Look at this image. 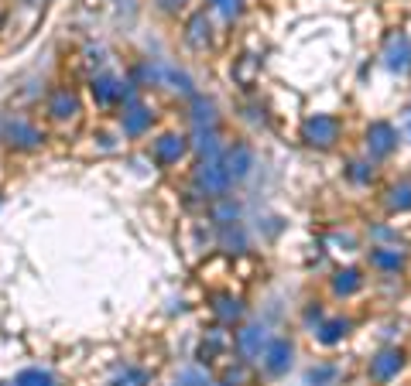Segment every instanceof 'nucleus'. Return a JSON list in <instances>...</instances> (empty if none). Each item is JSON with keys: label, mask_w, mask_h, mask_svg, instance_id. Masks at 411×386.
<instances>
[{"label": "nucleus", "mask_w": 411, "mask_h": 386, "mask_svg": "<svg viewBox=\"0 0 411 386\" xmlns=\"http://www.w3.org/2000/svg\"><path fill=\"white\" fill-rule=\"evenodd\" d=\"M234 185V178L226 171L223 157H202L196 168V192H202L206 198H223L226 188Z\"/></svg>", "instance_id": "nucleus-1"}, {"label": "nucleus", "mask_w": 411, "mask_h": 386, "mask_svg": "<svg viewBox=\"0 0 411 386\" xmlns=\"http://www.w3.org/2000/svg\"><path fill=\"white\" fill-rule=\"evenodd\" d=\"M4 137H7L11 147H21V151H31V147H38L41 140H45L38 127L31 120H24V116H11L4 123Z\"/></svg>", "instance_id": "nucleus-2"}, {"label": "nucleus", "mask_w": 411, "mask_h": 386, "mask_svg": "<svg viewBox=\"0 0 411 386\" xmlns=\"http://www.w3.org/2000/svg\"><path fill=\"white\" fill-rule=\"evenodd\" d=\"M302 137H305L312 147H333V140L339 137V123H336L333 116H312V120H305Z\"/></svg>", "instance_id": "nucleus-3"}, {"label": "nucleus", "mask_w": 411, "mask_h": 386, "mask_svg": "<svg viewBox=\"0 0 411 386\" xmlns=\"http://www.w3.org/2000/svg\"><path fill=\"white\" fill-rule=\"evenodd\" d=\"M268 346H271V335H268L264 325H247L243 331H236V348L247 359H261L268 352Z\"/></svg>", "instance_id": "nucleus-4"}, {"label": "nucleus", "mask_w": 411, "mask_h": 386, "mask_svg": "<svg viewBox=\"0 0 411 386\" xmlns=\"http://www.w3.org/2000/svg\"><path fill=\"white\" fill-rule=\"evenodd\" d=\"M185 137L182 134H161L155 140V147H151V154H155L158 164H178L182 161V154H185Z\"/></svg>", "instance_id": "nucleus-5"}, {"label": "nucleus", "mask_w": 411, "mask_h": 386, "mask_svg": "<svg viewBox=\"0 0 411 386\" xmlns=\"http://www.w3.org/2000/svg\"><path fill=\"white\" fill-rule=\"evenodd\" d=\"M261 363H264V369H268L271 376H281L285 369L292 366V342H288V339H271V346L261 356Z\"/></svg>", "instance_id": "nucleus-6"}, {"label": "nucleus", "mask_w": 411, "mask_h": 386, "mask_svg": "<svg viewBox=\"0 0 411 386\" xmlns=\"http://www.w3.org/2000/svg\"><path fill=\"white\" fill-rule=\"evenodd\" d=\"M223 164H226L230 178L240 181V178H247L251 168H254V154H251V147H247V144H234V147H226V151H223Z\"/></svg>", "instance_id": "nucleus-7"}, {"label": "nucleus", "mask_w": 411, "mask_h": 386, "mask_svg": "<svg viewBox=\"0 0 411 386\" xmlns=\"http://www.w3.org/2000/svg\"><path fill=\"white\" fill-rule=\"evenodd\" d=\"M394 140H398V134H394L391 123H373L371 130H367V147H371L373 157H388V154H391Z\"/></svg>", "instance_id": "nucleus-8"}, {"label": "nucleus", "mask_w": 411, "mask_h": 386, "mask_svg": "<svg viewBox=\"0 0 411 386\" xmlns=\"http://www.w3.org/2000/svg\"><path fill=\"white\" fill-rule=\"evenodd\" d=\"M401 366H405V356H401L398 348H384L377 359H371V376L377 383H384V380H391Z\"/></svg>", "instance_id": "nucleus-9"}, {"label": "nucleus", "mask_w": 411, "mask_h": 386, "mask_svg": "<svg viewBox=\"0 0 411 386\" xmlns=\"http://www.w3.org/2000/svg\"><path fill=\"white\" fill-rule=\"evenodd\" d=\"M151 120H155V113L148 110V106H127L124 110V120H120V127H124V134L127 137H141L148 127H151Z\"/></svg>", "instance_id": "nucleus-10"}, {"label": "nucleus", "mask_w": 411, "mask_h": 386, "mask_svg": "<svg viewBox=\"0 0 411 386\" xmlns=\"http://www.w3.org/2000/svg\"><path fill=\"white\" fill-rule=\"evenodd\" d=\"M48 113H52V120H72V116L79 113L76 93H69V89H55V93L48 96Z\"/></svg>", "instance_id": "nucleus-11"}, {"label": "nucleus", "mask_w": 411, "mask_h": 386, "mask_svg": "<svg viewBox=\"0 0 411 386\" xmlns=\"http://www.w3.org/2000/svg\"><path fill=\"white\" fill-rule=\"evenodd\" d=\"M120 96H124V82H117L114 76L93 79V99L99 106H114V103H120Z\"/></svg>", "instance_id": "nucleus-12"}, {"label": "nucleus", "mask_w": 411, "mask_h": 386, "mask_svg": "<svg viewBox=\"0 0 411 386\" xmlns=\"http://www.w3.org/2000/svg\"><path fill=\"white\" fill-rule=\"evenodd\" d=\"M408 65H411V38L408 35H398L388 45V69L391 72H405Z\"/></svg>", "instance_id": "nucleus-13"}, {"label": "nucleus", "mask_w": 411, "mask_h": 386, "mask_svg": "<svg viewBox=\"0 0 411 386\" xmlns=\"http://www.w3.org/2000/svg\"><path fill=\"white\" fill-rule=\"evenodd\" d=\"M192 127L196 130H216V113L209 99H202V96L192 99Z\"/></svg>", "instance_id": "nucleus-14"}, {"label": "nucleus", "mask_w": 411, "mask_h": 386, "mask_svg": "<svg viewBox=\"0 0 411 386\" xmlns=\"http://www.w3.org/2000/svg\"><path fill=\"white\" fill-rule=\"evenodd\" d=\"M206 41H209V21H206V14H196V18L189 21V45L202 48Z\"/></svg>", "instance_id": "nucleus-15"}, {"label": "nucleus", "mask_w": 411, "mask_h": 386, "mask_svg": "<svg viewBox=\"0 0 411 386\" xmlns=\"http://www.w3.org/2000/svg\"><path fill=\"white\" fill-rule=\"evenodd\" d=\"M213 311H216V318H223V322H236V318H240V301L230 297V294H219Z\"/></svg>", "instance_id": "nucleus-16"}, {"label": "nucleus", "mask_w": 411, "mask_h": 386, "mask_svg": "<svg viewBox=\"0 0 411 386\" xmlns=\"http://www.w3.org/2000/svg\"><path fill=\"white\" fill-rule=\"evenodd\" d=\"M14 386H55V380H52V373H45V369H24L18 380H14Z\"/></svg>", "instance_id": "nucleus-17"}, {"label": "nucleus", "mask_w": 411, "mask_h": 386, "mask_svg": "<svg viewBox=\"0 0 411 386\" xmlns=\"http://www.w3.org/2000/svg\"><path fill=\"white\" fill-rule=\"evenodd\" d=\"M346 329H350V322H343V318H336V322H326V325L319 329V339H322L326 346H333V342H339V339L346 335Z\"/></svg>", "instance_id": "nucleus-18"}, {"label": "nucleus", "mask_w": 411, "mask_h": 386, "mask_svg": "<svg viewBox=\"0 0 411 386\" xmlns=\"http://www.w3.org/2000/svg\"><path fill=\"white\" fill-rule=\"evenodd\" d=\"M371 263L373 267H380V271H398V267H401V253L398 250H373Z\"/></svg>", "instance_id": "nucleus-19"}, {"label": "nucleus", "mask_w": 411, "mask_h": 386, "mask_svg": "<svg viewBox=\"0 0 411 386\" xmlns=\"http://www.w3.org/2000/svg\"><path fill=\"white\" fill-rule=\"evenodd\" d=\"M356 288H360V273H356V271L336 273V280H333V290H336V294H353Z\"/></svg>", "instance_id": "nucleus-20"}, {"label": "nucleus", "mask_w": 411, "mask_h": 386, "mask_svg": "<svg viewBox=\"0 0 411 386\" xmlns=\"http://www.w3.org/2000/svg\"><path fill=\"white\" fill-rule=\"evenodd\" d=\"M223 246H234V250H243V246H247V236H243V229H240L236 222H230V226L223 229Z\"/></svg>", "instance_id": "nucleus-21"}, {"label": "nucleus", "mask_w": 411, "mask_h": 386, "mask_svg": "<svg viewBox=\"0 0 411 386\" xmlns=\"http://www.w3.org/2000/svg\"><path fill=\"white\" fill-rule=\"evenodd\" d=\"M236 215H240V205H236V202H223V205L213 212V219L219 226H230V222H236Z\"/></svg>", "instance_id": "nucleus-22"}, {"label": "nucleus", "mask_w": 411, "mask_h": 386, "mask_svg": "<svg viewBox=\"0 0 411 386\" xmlns=\"http://www.w3.org/2000/svg\"><path fill=\"white\" fill-rule=\"evenodd\" d=\"M391 209H411V181L398 185L391 192Z\"/></svg>", "instance_id": "nucleus-23"}, {"label": "nucleus", "mask_w": 411, "mask_h": 386, "mask_svg": "<svg viewBox=\"0 0 411 386\" xmlns=\"http://www.w3.org/2000/svg\"><path fill=\"white\" fill-rule=\"evenodd\" d=\"M333 376H336V369H333V366L312 369V373H309V386H326L329 380H333Z\"/></svg>", "instance_id": "nucleus-24"}, {"label": "nucleus", "mask_w": 411, "mask_h": 386, "mask_svg": "<svg viewBox=\"0 0 411 386\" xmlns=\"http://www.w3.org/2000/svg\"><path fill=\"white\" fill-rule=\"evenodd\" d=\"M209 4H213L223 18H236V14H240V0H209Z\"/></svg>", "instance_id": "nucleus-25"}, {"label": "nucleus", "mask_w": 411, "mask_h": 386, "mask_svg": "<svg viewBox=\"0 0 411 386\" xmlns=\"http://www.w3.org/2000/svg\"><path fill=\"white\" fill-rule=\"evenodd\" d=\"M144 373H137V369H127V376H120L117 380V386H144Z\"/></svg>", "instance_id": "nucleus-26"}, {"label": "nucleus", "mask_w": 411, "mask_h": 386, "mask_svg": "<svg viewBox=\"0 0 411 386\" xmlns=\"http://www.w3.org/2000/svg\"><path fill=\"white\" fill-rule=\"evenodd\" d=\"M175 386H206V380H202L199 373H182Z\"/></svg>", "instance_id": "nucleus-27"}, {"label": "nucleus", "mask_w": 411, "mask_h": 386, "mask_svg": "<svg viewBox=\"0 0 411 386\" xmlns=\"http://www.w3.org/2000/svg\"><path fill=\"white\" fill-rule=\"evenodd\" d=\"M350 168H353V178H356V181H363V178H367V171H363V164H350Z\"/></svg>", "instance_id": "nucleus-28"}, {"label": "nucleus", "mask_w": 411, "mask_h": 386, "mask_svg": "<svg viewBox=\"0 0 411 386\" xmlns=\"http://www.w3.org/2000/svg\"><path fill=\"white\" fill-rule=\"evenodd\" d=\"M158 4H161V7H165V11H175V7H182V4H178V0H158Z\"/></svg>", "instance_id": "nucleus-29"}, {"label": "nucleus", "mask_w": 411, "mask_h": 386, "mask_svg": "<svg viewBox=\"0 0 411 386\" xmlns=\"http://www.w3.org/2000/svg\"><path fill=\"white\" fill-rule=\"evenodd\" d=\"M408 130H411V113H408Z\"/></svg>", "instance_id": "nucleus-30"}]
</instances>
